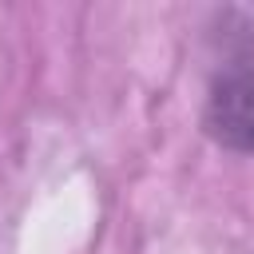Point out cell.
<instances>
[{
  "mask_svg": "<svg viewBox=\"0 0 254 254\" xmlns=\"http://www.w3.org/2000/svg\"><path fill=\"white\" fill-rule=\"evenodd\" d=\"M202 131L226 151L254 155V36L218 60L202 103Z\"/></svg>",
  "mask_w": 254,
  "mask_h": 254,
  "instance_id": "1",
  "label": "cell"
}]
</instances>
